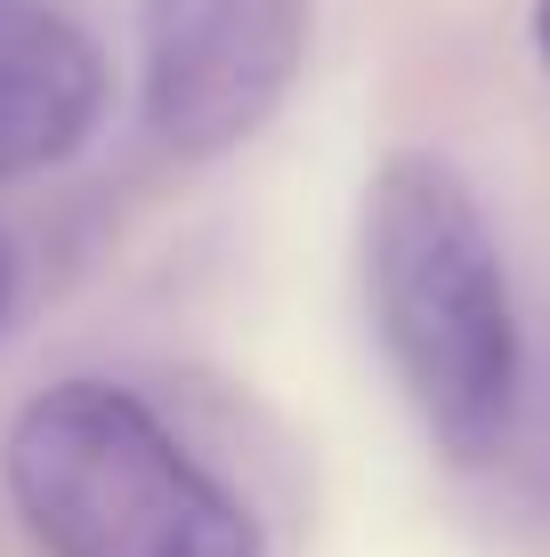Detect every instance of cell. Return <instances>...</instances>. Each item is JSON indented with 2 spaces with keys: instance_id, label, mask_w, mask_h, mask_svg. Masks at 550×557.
Wrapping results in <instances>:
<instances>
[{
  "instance_id": "1",
  "label": "cell",
  "mask_w": 550,
  "mask_h": 557,
  "mask_svg": "<svg viewBox=\"0 0 550 557\" xmlns=\"http://www.w3.org/2000/svg\"><path fill=\"white\" fill-rule=\"evenodd\" d=\"M356 275L396 396L453 469H486L518 429V299L478 186L429 146H396L365 178Z\"/></svg>"
},
{
  "instance_id": "2",
  "label": "cell",
  "mask_w": 550,
  "mask_h": 557,
  "mask_svg": "<svg viewBox=\"0 0 550 557\" xmlns=\"http://www.w3.org/2000/svg\"><path fill=\"white\" fill-rule=\"evenodd\" d=\"M0 485L41 557H268L252 502L113 380H49L0 436Z\"/></svg>"
},
{
  "instance_id": "3",
  "label": "cell",
  "mask_w": 550,
  "mask_h": 557,
  "mask_svg": "<svg viewBox=\"0 0 550 557\" xmlns=\"http://www.w3.org/2000/svg\"><path fill=\"white\" fill-rule=\"evenodd\" d=\"M316 0H138V113L179 162H227L283 113Z\"/></svg>"
},
{
  "instance_id": "4",
  "label": "cell",
  "mask_w": 550,
  "mask_h": 557,
  "mask_svg": "<svg viewBox=\"0 0 550 557\" xmlns=\"http://www.w3.org/2000/svg\"><path fill=\"white\" fill-rule=\"evenodd\" d=\"M106 49L65 0H0V186L73 162L106 122Z\"/></svg>"
},
{
  "instance_id": "5",
  "label": "cell",
  "mask_w": 550,
  "mask_h": 557,
  "mask_svg": "<svg viewBox=\"0 0 550 557\" xmlns=\"http://www.w3.org/2000/svg\"><path fill=\"white\" fill-rule=\"evenodd\" d=\"M9 307H16V251H9V235H0V323H9Z\"/></svg>"
},
{
  "instance_id": "6",
  "label": "cell",
  "mask_w": 550,
  "mask_h": 557,
  "mask_svg": "<svg viewBox=\"0 0 550 557\" xmlns=\"http://www.w3.org/2000/svg\"><path fill=\"white\" fill-rule=\"evenodd\" d=\"M535 49H542V65H550V0H535Z\"/></svg>"
}]
</instances>
